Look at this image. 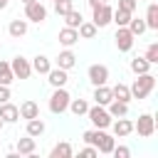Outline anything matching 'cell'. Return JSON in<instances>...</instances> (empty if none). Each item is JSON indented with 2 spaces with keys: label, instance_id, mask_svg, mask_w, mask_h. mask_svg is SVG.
<instances>
[{
  "label": "cell",
  "instance_id": "cb8c5ba5",
  "mask_svg": "<svg viewBox=\"0 0 158 158\" xmlns=\"http://www.w3.org/2000/svg\"><path fill=\"white\" fill-rule=\"evenodd\" d=\"M106 111L111 114V118H118V116H128V104H123V101H116V99H111V101L106 104Z\"/></svg>",
  "mask_w": 158,
  "mask_h": 158
},
{
  "label": "cell",
  "instance_id": "8992f818",
  "mask_svg": "<svg viewBox=\"0 0 158 158\" xmlns=\"http://www.w3.org/2000/svg\"><path fill=\"white\" fill-rule=\"evenodd\" d=\"M10 69H12L15 79H30V77H32V64H30V59L22 57V54H17V57L10 59Z\"/></svg>",
  "mask_w": 158,
  "mask_h": 158
},
{
  "label": "cell",
  "instance_id": "d6a6232c",
  "mask_svg": "<svg viewBox=\"0 0 158 158\" xmlns=\"http://www.w3.org/2000/svg\"><path fill=\"white\" fill-rule=\"evenodd\" d=\"M52 2H54V12H57L59 17H62V15H67V12L74 7V2H72V0H52Z\"/></svg>",
  "mask_w": 158,
  "mask_h": 158
},
{
  "label": "cell",
  "instance_id": "30bf717a",
  "mask_svg": "<svg viewBox=\"0 0 158 158\" xmlns=\"http://www.w3.org/2000/svg\"><path fill=\"white\" fill-rule=\"evenodd\" d=\"M111 131H114L116 138H126V136L133 133V121L126 118V116H118L116 121H111Z\"/></svg>",
  "mask_w": 158,
  "mask_h": 158
},
{
  "label": "cell",
  "instance_id": "b9f144b4",
  "mask_svg": "<svg viewBox=\"0 0 158 158\" xmlns=\"http://www.w3.org/2000/svg\"><path fill=\"white\" fill-rule=\"evenodd\" d=\"M2 126H5V121H2V118H0V131H2Z\"/></svg>",
  "mask_w": 158,
  "mask_h": 158
},
{
  "label": "cell",
  "instance_id": "d6986e66",
  "mask_svg": "<svg viewBox=\"0 0 158 158\" xmlns=\"http://www.w3.org/2000/svg\"><path fill=\"white\" fill-rule=\"evenodd\" d=\"M17 111H20V118H35V116H40V104L27 99V101H22L17 106Z\"/></svg>",
  "mask_w": 158,
  "mask_h": 158
},
{
  "label": "cell",
  "instance_id": "2e32d148",
  "mask_svg": "<svg viewBox=\"0 0 158 158\" xmlns=\"http://www.w3.org/2000/svg\"><path fill=\"white\" fill-rule=\"evenodd\" d=\"M0 118H2L5 123H15V121L20 118L17 106H15V104H10V101H2V104H0Z\"/></svg>",
  "mask_w": 158,
  "mask_h": 158
},
{
  "label": "cell",
  "instance_id": "5bb4252c",
  "mask_svg": "<svg viewBox=\"0 0 158 158\" xmlns=\"http://www.w3.org/2000/svg\"><path fill=\"white\" fill-rule=\"evenodd\" d=\"M35 148H37V141H35L32 136L17 138V143H15V151H17V156H35Z\"/></svg>",
  "mask_w": 158,
  "mask_h": 158
},
{
  "label": "cell",
  "instance_id": "60d3db41",
  "mask_svg": "<svg viewBox=\"0 0 158 158\" xmlns=\"http://www.w3.org/2000/svg\"><path fill=\"white\" fill-rule=\"evenodd\" d=\"M20 2H22V5H27V2H32V0H20Z\"/></svg>",
  "mask_w": 158,
  "mask_h": 158
},
{
  "label": "cell",
  "instance_id": "ab89813d",
  "mask_svg": "<svg viewBox=\"0 0 158 158\" xmlns=\"http://www.w3.org/2000/svg\"><path fill=\"white\" fill-rule=\"evenodd\" d=\"M7 2H10V0H0V10H5V7H7Z\"/></svg>",
  "mask_w": 158,
  "mask_h": 158
},
{
  "label": "cell",
  "instance_id": "4316f807",
  "mask_svg": "<svg viewBox=\"0 0 158 158\" xmlns=\"http://www.w3.org/2000/svg\"><path fill=\"white\" fill-rule=\"evenodd\" d=\"M74 116H86V109H89V101L86 99H69V106H67Z\"/></svg>",
  "mask_w": 158,
  "mask_h": 158
},
{
  "label": "cell",
  "instance_id": "6da1fadb",
  "mask_svg": "<svg viewBox=\"0 0 158 158\" xmlns=\"http://www.w3.org/2000/svg\"><path fill=\"white\" fill-rule=\"evenodd\" d=\"M128 89H131V99L143 101V99L156 89V74H151V72H146V74H136V79H133V84H131Z\"/></svg>",
  "mask_w": 158,
  "mask_h": 158
},
{
  "label": "cell",
  "instance_id": "1f68e13d",
  "mask_svg": "<svg viewBox=\"0 0 158 158\" xmlns=\"http://www.w3.org/2000/svg\"><path fill=\"white\" fill-rule=\"evenodd\" d=\"M131 17H133L131 12H126V10H118V7H116V10H114V15H111V22H114L116 27H126Z\"/></svg>",
  "mask_w": 158,
  "mask_h": 158
},
{
  "label": "cell",
  "instance_id": "277c9868",
  "mask_svg": "<svg viewBox=\"0 0 158 158\" xmlns=\"http://www.w3.org/2000/svg\"><path fill=\"white\" fill-rule=\"evenodd\" d=\"M133 131L141 136V138H151L156 133V116L153 114H141L138 121H133Z\"/></svg>",
  "mask_w": 158,
  "mask_h": 158
},
{
  "label": "cell",
  "instance_id": "603a6c76",
  "mask_svg": "<svg viewBox=\"0 0 158 158\" xmlns=\"http://www.w3.org/2000/svg\"><path fill=\"white\" fill-rule=\"evenodd\" d=\"M148 30H158V2H151L146 7V17H143Z\"/></svg>",
  "mask_w": 158,
  "mask_h": 158
},
{
  "label": "cell",
  "instance_id": "484cf974",
  "mask_svg": "<svg viewBox=\"0 0 158 158\" xmlns=\"http://www.w3.org/2000/svg\"><path fill=\"white\" fill-rule=\"evenodd\" d=\"M111 94H114V99L116 101H123V104H128L131 101V89H128V84H114L111 86Z\"/></svg>",
  "mask_w": 158,
  "mask_h": 158
},
{
  "label": "cell",
  "instance_id": "52a82bcc",
  "mask_svg": "<svg viewBox=\"0 0 158 158\" xmlns=\"http://www.w3.org/2000/svg\"><path fill=\"white\" fill-rule=\"evenodd\" d=\"M111 15H114V7L106 2H99L96 7H91V22L96 27H106L111 22Z\"/></svg>",
  "mask_w": 158,
  "mask_h": 158
},
{
  "label": "cell",
  "instance_id": "44dd1931",
  "mask_svg": "<svg viewBox=\"0 0 158 158\" xmlns=\"http://www.w3.org/2000/svg\"><path fill=\"white\" fill-rule=\"evenodd\" d=\"M72 156H74V148H72L69 141H59V143L52 146V151H49V158H72Z\"/></svg>",
  "mask_w": 158,
  "mask_h": 158
},
{
  "label": "cell",
  "instance_id": "d4e9b609",
  "mask_svg": "<svg viewBox=\"0 0 158 158\" xmlns=\"http://www.w3.org/2000/svg\"><path fill=\"white\" fill-rule=\"evenodd\" d=\"M128 67H131V72L133 74H146V72H151V62L146 59V57H133L131 62H128Z\"/></svg>",
  "mask_w": 158,
  "mask_h": 158
},
{
  "label": "cell",
  "instance_id": "4fadbf2b",
  "mask_svg": "<svg viewBox=\"0 0 158 158\" xmlns=\"http://www.w3.org/2000/svg\"><path fill=\"white\" fill-rule=\"evenodd\" d=\"M54 62H57V67H59V69H67V72H69V69L77 64V54L72 52V47H64V49L57 54V59H54Z\"/></svg>",
  "mask_w": 158,
  "mask_h": 158
},
{
  "label": "cell",
  "instance_id": "8fae6325",
  "mask_svg": "<svg viewBox=\"0 0 158 158\" xmlns=\"http://www.w3.org/2000/svg\"><path fill=\"white\" fill-rule=\"evenodd\" d=\"M44 77H47V81H49V86H52V89H54V86H67V81H69L67 69H59V67H52Z\"/></svg>",
  "mask_w": 158,
  "mask_h": 158
},
{
  "label": "cell",
  "instance_id": "8d00e7d4",
  "mask_svg": "<svg viewBox=\"0 0 158 158\" xmlns=\"http://www.w3.org/2000/svg\"><path fill=\"white\" fill-rule=\"evenodd\" d=\"M79 156H84V158H96V156H99V151H96L94 146H89V143H86V146L79 151Z\"/></svg>",
  "mask_w": 158,
  "mask_h": 158
},
{
  "label": "cell",
  "instance_id": "9c48e42d",
  "mask_svg": "<svg viewBox=\"0 0 158 158\" xmlns=\"http://www.w3.org/2000/svg\"><path fill=\"white\" fill-rule=\"evenodd\" d=\"M86 77H89V81H91L94 86H101V84H106V81H109V67H106V64L94 62V64H89Z\"/></svg>",
  "mask_w": 158,
  "mask_h": 158
},
{
  "label": "cell",
  "instance_id": "ac0fdd59",
  "mask_svg": "<svg viewBox=\"0 0 158 158\" xmlns=\"http://www.w3.org/2000/svg\"><path fill=\"white\" fill-rule=\"evenodd\" d=\"M94 104H99V106H106L111 99H114V94H111V86H106V84H101V86H94Z\"/></svg>",
  "mask_w": 158,
  "mask_h": 158
},
{
  "label": "cell",
  "instance_id": "3957f363",
  "mask_svg": "<svg viewBox=\"0 0 158 158\" xmlns=\"http://www.w3.org/2000/svg\"><path fill=\"white\" fill-rule=\"evenodd\" d=\"M86 116H89V121H91V126L94 128H109L111 126V114L106 111V106H99V104H94V106H89L86 109Z\"/></svg>",
  "mask_w": 158,
  "mask_h": 158
},
{
  "label": "cell",
  "instance_id": "9a60e30c",
  "mask_svg": "<svg viewBox=\"0 0 158 158\" xmlns=\"http://www.w3.org/2000/svg\"><path fill=\"white\" fill-rule=\"evenodd\" d=\"M44 131H47V126H44V121H42L40 116H35V118H27V126H25V133H27V136H32V138H40Z\"/></svg>",
  "mask_w": 158,
  "mask_h": 158
},
{
  "label": "cell",
  "instance_id": "836d02e7",
  "mask_svg": "<svg viewBox=\"0 0 158 158\" xmlns=\"http://www.w3.org/2000/svg\"><path fill=\"white\" fill-rule=\"evenodd\" d=\"M151 64H158V42H151L148 47H146V54H143Z\"/></svg>",
  "mask_w": 158,
  "mask_h": 158
},
{
  "label": "cell",
  "instance_id": "e575fe53",
  "mask_svg": "<svg viewBox=\"0 0 158 158\" xmlns=\"http://www.w3.org/2000/svg\"><path fill=\"white\" fill-rule=\"evenodd\" d=\"M136 7H138V0H118V10H126V12H136Z\"/></svg>",
  "mask_w": 158,
  "mask_h": 158
},
{
  "label": "cell",
  "instance_id": "f1b7e54d",
  "mask_svg": "<svg viewBox=\"0 0 158 158\" xmlns=\"http://www.w3.org/2000/svg\"><path fill=\"white\" fill-rule=\"evenodd\" d=\"M12 81H15V74H12V69H10V62L0 59V84L10 86Z\"/></svg>",
  "mask_w": 158,
  "mask_h": 158
},
{
  "label": "cell",
  "instance_id": "7a4b0ae2",
  "mask_svg": "<svg viewBox=\"0 0 158 158\" xmlns=\"http://www.w3.org/2000/svg\"><path fill=\"white\" fill-rule=\"evenodd\" d=\"M69 91L64 89V86H54V91L49 94V101H47V106H49V111L54 114V116H62L64 111H67V106H69Z\"/></svg>",
  "mask_w": 158,
  "mask_h": 158
},
{
  "label": "cell",
  "instance_id": "ba28073f",
  "mask_svg": "<svg viewBox=\"0 0 158 158\" xmlns=\"http://www.w3.org/2000/svg\"><path fill=\"white\" fill-rule=\"evenodd\" d=\"M114 42H116V49H118V52H131V49H133L136 37L131 35V30H128V27H116Z\"/></svg>",
  "mask_w": 158,
  "mask_h": 158
},
{
  "label": "cell",
  "instance_id": "7402d4cb",
  "mask_svg": "<svg viewBox=\"0 0 158 158\" xmlns=\"http://www.w3.org/2000/svg\"><path fill=\"white\" fill-rule=\"evenodd\" d=\"M30 64H32V72H37V74H47V72L52 69V62H49V57H44V54H35V57L30 59Z\"/></svg>",
  "mask_w": 158,
  "mask_h": 158
},
{
  "label": "cell",
  "instance_id": "5b68a950",
  "mask_svg": "<svg viewBox=\"0 0 158 158\" xmlns=\"http://www.w3.org/2000/svg\"><path fill=\"white\" fill-rule=\"evenodd\" d=\"M25 20L27 22H35V25H42L47 20V7L40 2V0H32L25 5Z\"/></svg>",
  "mask_w": 158,
  "mask_h": 158
},
{
  "label": "cell",
  "instance_id": "7c38bea8",
  "mask_svg": "<svg viewBox=\"0 0 158 158\" xmlns=\"http://www.w3.org/2000/svg\"><path fill=\"white\" fill-rule=\"evenodd\" d=\"M57 40H59V44H62V47H74V44L79 42V32H77L74 27H67V25H64V27L59 30Z\"/></svg>",
  "mask_w": 158,
  "mask_h": 158
},
{
  "label": "cell",
  "instance_id": "f546056e",
  "mask_svg": "<svg viewBox=\"0 0 158 158\" xmlns=\"http://www.w3.org/2000/svg\"><path fill=\"white\" fill-rule=\"evenodd\" d=\"M62 17H64V25H67V27H74V30H77V27H79V25L84 22L81 12H79V10H74V7H72V10L67 12V15H62Z\"/></svg>",
  "mask_w": 158,
  "mask_h": 158
},
{
  "label": "cell",
  "instance_id": "d590c367",
  "mask_svg": "<svg viewBox=\"0 0 158 158\" xmlns=\"http://www.w3.org/2000/svg\"><path fill=\"white\" fill-rule=\"evenodd\" d=\"M111 156H116V158H128V156H131V148H128V146H114Z\"/></svg>",
  "mask_w": 158,
  "mask_h": 158
},
{
  "label": "cell",
  "instance_id": "ffe728a7",
  "mask_svg": "<svg viewBox=\"0 0 158 158\" xmlns=\"http://www.w3.org/2000/svg\"><path fill=\"white\" fill-rule=\"evenodd\" d=\"M114 146H116V136H109L106 131H101V138L96 141V151L104 153V156H111Z\"/></svg>",
  "mask_w": 158,
  "mask_h": 158
},
{
  "label": "cell",
  "instance_id": "74e56055",
  "mask_svg": "<svg viewBox=\"0 0 158 158\" xmlns=\"http://www.w3.org/2000/svg\"><path fill=\"white\" fill-rule=\"evenodd\" d=\"M10 96H12V94H10V86L0 84V104H2V101H10Z\"/></svg>",
  "mask_w": 158,
  "mask_h": 158
},
{
  "label": "cell",
  "instance_id": "e0dca14e",
  "mask_svg": "<svg viewBox=\"0 0 158 158\" xmlns=\"http://www.w3.org/2000/svg\"><path fill=\"white\" fill-rule=\"evenodd\" d=\"M7 35L12 37V40H20V37H25L27 35V20H10V25H7Z\"/></svg>",
  "mask_w": 158,
  "mask_h": 158
},
{
  "label": "cell",
  "instance_id": "f35d334b",
  "mask_svg": "<svg viewBox=\"0 0 158 158\" xmlns=\"http://www.w3.org/2000/svg\"><path fill=\"white\" fill-rule=\"evenodd\" d=\"M86 2H89V7H96V5H99V2H104V0H86Z\"/></svg>",
  "mask_w": 158,
  "mask_h": 158
},
{
  "label": "cell",
  "instance_id": "83f0119b",
  "mask_svg": "<svg viewBox=\"0 0 158 158\" xmlns=\"http://www.w3.org/2000/svg\"><path fill=\"white\" fill-rule=\"evenodd\" d=\"M96 25L94 22H81L79 27H77V32H79V40H94L96 37Z\"/></svg>",
  "mask_w": 158,
  "mask_h": 158
},
{
  "label": "cell",
  "instance_id": "4dcf8cb0",
  "mask_svg": "<svg viewBox=\"0 0 158 158\" xmlns=\"http://www.w3.org/2000/svg\"><path fill=\"white\" fill-rule=\"evenodd\" d=\"M126 27L131 30V35H133V37H141V35L148 30V27H146V22H143V17H131Z\"/></svg>",
  "mask_w": 158,
  "mask_h": 158
}]
</instances>
